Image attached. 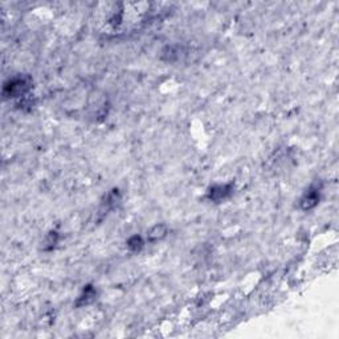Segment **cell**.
Listing matches in <instances>:
<instances>
[{
  "label": "cell",
  "instance_id": "cell-1",
  "mask_svg": "<svg viewBox=\"0 0 339 339\" xmlns=\"http://www.w3.org/2000/svg\"><path fill=\"white\" fill-rule=\"evenodd\" d=\"M32 89V79L27 75L15 76L4 84V98H24Z\"/></svg>",
  "mask_w": 339,
  "mask_h": 339
},
{
  "label": "cell",
  "instance_id": "cell-2",
  "mask_svg": "<svg viewBox=\"0 0 339 339\" xmlns=\"http://www.w3.org/2000/svg\"><path fill=\"white\" fill-rule=\"evenodd\" d=\"M319 194H321V187L311 186L310 188L305 192V195L302 196L301 202H299L302 210H303V211L313 210V208L319 203V198H321Z\"/></svg>",
  "mask_w": 339,
  "mask_h": 339
},
{
  "label": "cell",
  "instance_id": "cell-3",
  "mask_svg": "<svg viewBox=\"0 0 339 339\" xmlns=\"http://www.w3.org/2000/svg\"><path fill=\"white\" fill-rule=\"evenodd\" d=\"M232 192H233V186L232 184H216V186H212L208 190L207 198L212 202L219 203L224 199H227Z\"/></svg>",
  "mask_w": 339,
  "mask_h": 339
},
{
  "label": "cell",
  "instance_id": "cell-4",
  "mask_svg": "<svg viewBox=\"0 0 339 339\" xmlns=\"http://www.w3.org/2000/svg\"><path fill=\"white\" fill-rule=\"evenodd\" d=\"M95 298H97V290L94 289V286L86 285L85 288H84L81 296L77 298V301H76V306L77 307L86 306V305H89V303H91V302L94 301Z\"/></svg>",
  "mask_w": 339,
  "mask_h": 339
},
{
  "label": "cell",
  "instance_id": "cell-5",
  "mask_svg": "<svg viewBox=\"0 0 339 339\" xmlns=\"http://www.w3.org/2000/svg\"><path fill=\"white\" fill-rule=\"evenodd\" d=\"M167 233H169V228L166 224H155L147 231V241L157 243V241L165 239Z\"/></svg>",
  "mask_w": 339,
  "mask_h": 339
},
{
  "label": "cell",
  "instance_id": "cell-6",
  "mask_svg": "<svg viewBox=\"0 0 339 339\" xmlns=\"http://www.w3.org/2000/svg\"><path fill=\"white\" fill-rule=\"evenodd\" d=\"M143 247H145V240L142 239L141 236L134 235L127 240V248L131 252H139Z\"/></svg>",
  "mask_w": 339,
  "mask_h": 339
},
{
  "label": "cell",
  "instance_id": "cell-7",
  "mask_svg": "<svg viewBox=\"0 0 339 339\" xmlns=\"http://www.w3.org/2000/svg\"><path fill=\"white\" fill-rule=\"evenodd\" d=\"M57 240H58L57 232H54V231L50 232L49 235L45 237V240H44L42 249H44V251H50V249H53L54 247H56V244H57Z\"/></svg>",
  "mask_w": 339,
  "mask_h": 339
}]
</instances>
